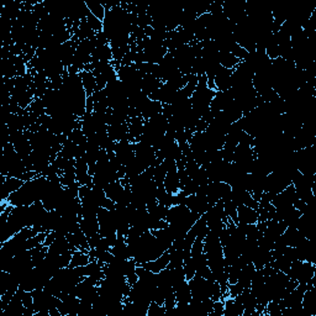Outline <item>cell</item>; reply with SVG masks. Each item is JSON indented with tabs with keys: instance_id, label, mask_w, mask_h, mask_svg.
<instances>
[{
	"instance_id": "obj_1",
	"label": "cell",
	"mask_w": 316,
	"mask_h": 316,
	"mask_svg": "<svg viewBox=\"0 0 316 316\" xmlns=\"http://www.w3.org/2000/svg\"><path fill=\"white\" fill-rule=\"evenodd\" d=\"M315 272V263L308 261H294L287 276L290 281L297 282L298 284H306L314 281Z\"/></svg>"
},
{
	"instance_id": "obj_2",
	"label": "cell",
	"mask_w": 316,
	"mask_h": 316,
	"mask_svg": "<svg viewBox=\"0 0 316 316\" xmlns=\"http://www.w3.org/2000/svg\"><path fill=\"white\" fill-rule=\"evenodd\" d=\"M98 221L99 226H100V235L110 243L111 247H113L117 240L116 225L113 212L101 207L98 213Z\"/></svg>"
},
{
	"instance_id": "obj_3",
	"label": "cell",
	"mask_w": 316,
	"mask_h": 316,
	"mask_svg": "<svg viewBox=\"0 0 316 316\" xmlns=\"http://www.w3.org/2000/svg\"><path fill=\"white\" fill-rule=\"evenodd\" d=\"M234 69H227L225 67L218 68L215 78H214V82H215L216 89L218 92H226V90L231 89V77H233Z\"/></svg>"
},
{
	"instance_id": "obj_4",
	"label": "cell",
	"mask_w": 316,
	"mask_h": 316,
	"mask_svg": "<svg viewBox=\"0 0 316 316\" xmlns=\"http://www.w3.org/2000/svg\"><path fill=\"white\" fill-rule=\"evenodd\" d=\"M170 260H171L170 252L165 251L163 255H161L158 258H156V260L144 262V263L137 264V266L143 267L144 269L150 270V272L159 273V272H161V270H163V269L167 268L168 264H170Z\"/></svg>"
},
{
	"instance_id": "obj_5",
	"label": "cell",
	"mask_w": 316,
	"mask_h": 316,
	"mask_svg": "<svg viewBox=\"0 0 316 316\" xmlns=\"http://www.w3.org/2000/svg\"><path fill=\"white\" fill-rule=\"evenodd\" d=\"M257 210L246 205H241L237 207V224H257Z\"/></svg>"
},
{
	"instance_id": "obj_6",
	"label": "cell",
	"mask_w": 316,
	"mask_h": 316,
	"mask_svg": "<svg viewBox=\"0 0 316 316\" xmlns=\"http://www.w3.org/2000/svg\"><path fill=\"white\" fill-rule=\"evenodd\" d=\"M110 252L116 258H120V260H131L132 258L130 248H129L128 243H126L125 237L122 236H117L115 245L110 248Z\"/></svg>"
},
{
	"instance_id": "obj_7",
	"label": "cell",
	"mask_w": 316,
	"mask_h": 316,
	"mask_svg": "<svg viewBox=\"0 0 316 316\" xmlns=\"http://www.w3.org/2000/svg\"><path fill=\"white\" fill-rule=\"evenodd\" d=\"M113 62V50L110 45L95 47L92 53V63H111Z\"/></svg>"
},
{
	"instance_id": "obj_8",
	"label": "cell",
	"mask_w": 316,
	"mask_h": 316,
	"mask_svg": "<svg viewBox=\"0 0 316 316\" xmlns=\"http://www.w3.org/2000/svg\"><path fill=\"white\" fill-rule=\"evenodd\" d=\"M224 316H242L245 311L242 304L236 298H226L224 300Z\"/></svg>"
},
{
	"instance_id": "obj_9",
	"label": "cell",
	"mask_w": 316,
	"mask_h": 316,
	"mask_svg": "<svg viewBox=\"0 0 316 316\" xmlns=\"http://www.w3.org/2000/svg\"><path fill=\"white\" fill-rule=\"evenodd\" d=\"M256 272V267L254 266V263H247L241 268L240 277L237 283L242 287L243 289H248L249 285H251L252 278H254V275Z\"/></svg>"
},
{
	"instance_id": "obj_10",
	"label": "cell",
	"mask_w": 316,
	"mask_h": 316,
	"mask_svg": "<svg viewBox=\"0 0 316 316\" xmlns=\"http://www.w3.org/2000/svg\"><path fill=\"white\" fill-rule=\"evenodd\" d=\"M80 79H82V84H83V88L86 90L87 95L92 96L94 93L98 90V86H96V80L94 74L92 73V72H87V71H82L79 73Z\"/></svg>"
},
{
	"instance_id": "obj_11",
	"label": "cell",
	"mask_w": 316,
	"mask_h": 316,
	"mask_svg": "<svg viewBox=\"0 0 316 316\" xmlns=\"http://www.w3.org/2000/svg\"><path fill=\"white\" fill-rule=\"evenodd\" d=\"M240 59L231 52H219V63L227 69H235L240 65Z\"/></svg>"
},
{
	"instance_id": "obj_12",
	"label": "cell",
	"mask_w": 316,
	"mask_h": 316,
	"mask_svg": "<svg viewBox=\"0 0 316 316\" xmlns=\"http://www.w3.org/2000/svg\"><path fill=\"white\" fill-rule=\"evenodd\" d=\"M89 262H90L89 255L77 249V251H74L73 255H72V261L69 267H72V268H76V267H84L87 266Z\"/></svg>"
},
{
	"instance_id": "obj_13",
	"label": "cell",
	"mask_w": 316,
	"mask_h": 316,
	"mask_svg": "<svg viewBox=\"0 0 316 316\" xmlns=\"http://www.w3.org/2000/svg\"><path fill=\"white\" fill-rule=\"evenodd\" d=\"M87 7H88L90 14L94 15L95 17H98L99 20L103 21L105 17V14H107V9L100 2L95 3V2H86Z\"/></svg>"
},
{
	"instance_id": "obj_14",
	"label": "cell",
	"mask_w": 316,
	"mask_h": 316,
	"mask_svg": "<svg viewBox=\"0 0 316 316\" xmlns=\"http://www.w3.org/2000/svg\"><path fill=\"white\" fill-rule=\"evenodd\" d=\"M147 316H165L164 305H161V304L156 302H151L149 310H147Z\"/></svg>"
},
{
	"instance_id": "obj_15",
	"label": "cell",
	"mask_w": 316,
	"mask_h": 316,
	"mask_svg": "<svg viewBox=\"0 0 316 316\" xmlns=\"http://www.w3.org/2000/svg\"><path fill=\"white\" fill-rule=\"evenodd\" d=\"M87 23H88V25L92 28L93 31L95 32V34H98V32L103 31V21L99 20L98 17H95L94 15L89 14L88 16H87Z\"/></svg>"
}]
</instances>
